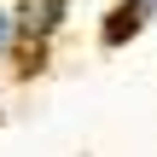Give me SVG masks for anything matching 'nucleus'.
Wrapping results in <instances>:
<instances>
[{"instance_id":"obj_1","label":"nucleus","mask_w":157,"mask_h":157,"mask_svg":"<svg viewBox=\"0 0 157 157\" xmlns=\"http://www.w3.org/2000/svg\"><path fill=\"white\" fill-rule=\"evenodd\" d=\"M12 12H17V58H35L70 29L76 0H12Z\"/></svg>"},{"instance_id":"obj_2","label":"nucleus","mask_w":157,"mask_h":157,"mask_svg":"<svg viewBox=\"0 0 157 157\" xmlns=\"http://www.w3.org/2000/svg\"><path fill=\"white\" fill-rule=\"evenodd\" d=\"M157 23V0H111V12L99 17V47H128Z\"/></svg>"},{"instance_id":"obj_3","label":"nucleus","mask_w":157,"mask_h":157,"mask_svg":"<svg viewBox=\"0 0 157 157\" xmlns=\"http://www.w3.org/2000/svg\"><path fill=\"white\" fill-rule=\"evenodd\" d=\"M17 58V12H12V0H0V70Z\"/></svg>"},{"instance_id":"obj_4","label":"nucleus","mask_w":157,"mask_h":157,"mask_svg":"<svg viewBox=\"0 0 157 157\" xmlns=\"http://www.w3.org/2000/svg\"><path fill=\"white\" fill-rule=\"evenodd\" d=\"M0 122H6V111H0Z\"/></svg>"}]
</instances>
